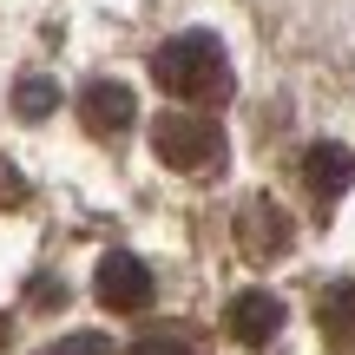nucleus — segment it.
<instances>
[{
  "mask_svg": "<svg viewBox=\"0 0 355 355\" xmlns=\"http://www.w3.org/2000/svg\"><path fill=\"white\" fill-rule=\"evenodd\" d=\"M152 73L171 99L184 105H224L230 99V60L217 46V33H178L152 53Z\"/></svg>",
  "mask_w": 355,
  "mask_h": 355,
  "instance_id": "f257e3e1",
  "label": "nucleus"
},
{
  "mask_svg": "<svg viewBox=\"0 0 355 355\" xmlns=\"http://www.w3.org/2000/svg\"><path fill=\"white\" fill-rule=\"evenodd\" d=\"M152 152L165 158L171 171L204 178V171L224 165V132H217V119H204V112H165L152 125Z\"/></svg>",
  "mask_w": 355,
  "mask_h": 355,
  "instance_id": "f03ea898",
  "label": "nucleus"
},
{
  "mask_svg": "<svg viewBox=\"0 0 355 355\" xmlns=\"http://www.w3.org/2000/svg\"><path fill=\"white\" fill-rule=\"evenodd\" d=\"M92 290H99V303L112 309V316H139V309L152 303V270H145L132 250H112V257H99Z\"/></svg>",
  "mask_w": 355,
  "mask_h": 355,
  "instance_id": "7ed1b4c3",
  "label": "nucleus"
},
{
  "mask_svg": "<svg viewBox=\"0 0 355 355\" xmlns=\"http://www.w3.org/2000/svg\"><path fill=\"white\" fill-rule=\"evenodd\" d=\"M349 184H355V152H349V145L322 139V145L303 152V191L316 198V211H336Z\"/></svg>",
  "mask_w": 355,
  "mask_h": 355,
  "instance_id": "20e7f679",
  "label": "nucleus"
},
{
  "mask_svg": "<svg viewBox=\"0 0 355 355\" xmlns=\"http://www.w3.org/2000/svg\"><path fill=\"white\" fill-rule=\"evenodd\" d=\"M79 119H86L92 139H119V132H132V119H139V99H132L125 79H92V86L79 92Z\"/></svg>",
  "mask_w": 355,
  "mask_h": 355,
  "instance_id": "39448f33",
  "label": "nucleus"
},
{
  "mask_svg": "<svg viewBox=\"0 0 355 355\" xmlns=\"http://www.w3.org/2000/svg\"><path fill=\"white\" fill-rule=\"evenodd\" d=\"M237 243H243V257H250V263L283 257V250H290V217H283V204L250 198V204L237 211Z\"/></svg>",
  "mask_w": 355,
  "mask_h": 355,
  "instance_id": "423d86ee",
  "label": "nucleus"
},
{
  "mask_svg": "<svg viewBox=\"0 0 355 355\" xmlns=\"http://www.w3.org/2000/svg\"><path fill=\"white\" fill-rule=\"evenodd\" d=\"M224 329L237 336L243 349H263L270 336L283 329V303L270 290H243V296H230V309H224Z\"/></svg>",
  "mask_w": 355,
  "mask_h": 355,
  "instance_id": "0eeeda50",
  "label": "nucleus"
},
{
  "mask_svg": "<svg viewBox=\"0 0 355 355\" xmlns=\"http://www.w3.org/2000/svg\"><path fill=\"white\" fill-rule=\"evenodd\" d=\"M316 322H322V336H329V349L355 355V283H329V290L316 296Z\"/></svg>",
  "mask_w": 355,
  "mask_h": 355,
  "instance_id": "6e6552de",
  "label": "nucleus"
},
{
  "mask_svg": "<svg viewBox=\"0 0 355 355\" xmlns=\"http://www.w3.org/2000/svg\"><path fill=\"white\" fill-rule=\"evenodd\" d=\"M13 105H20V119H46L53 105H60V86H53V79H20Z\"/></svg>",
  "mask_w": 355,
  "mask_h": 355,
  "instance_id": "1a4fd4ad",
  "label": "nucleus"
},
{
  "mask_svg": "<svg viewBox=\"0 0 355 355\" xmlns=\"http://www.w3.org/2000/svg\"><path fill=\"white\" fill-rule=\"evenodd\" d=\"M132 355H198L184 343V336H139V343H132Z\"/></svg>",
  "mask_w": 355,
  "mask_h": 355,
  "instance_id": "9d476101",
  "label": "nucleus"
},
{
  "mask_svg": "<svg viewBox=\"0 0 355 355\" xmlns=\"http://www.w3.org/2000/svg\"><path fill=\"white\" fill-rule=\"evenodd\" d=\"M53 355H105L99 336H66V343H53Z\"/></svg>",
  "mask_w": 355,
  "mask_h": 355,
  "instance_id": "9b49d317",
  "label": "nucleus"
}]
</instances>
